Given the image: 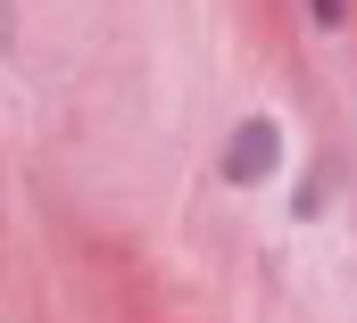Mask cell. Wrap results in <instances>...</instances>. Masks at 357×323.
<instances>
[{"instance_id": "cell-1", "label": "cell", "mask_w": 357, "mask_h": 323, "mask_svg": "<svg viewBox=\"0 0 357 323\" xmlns=\"http://www.w3.org/2000/svg\"><path fill=\"white\" fill-rule=\"evenodd\" d=\"M274 166H282V125H274V116H250V125L225 141V174H233V182H266Z\"/></svg>"}, {"instance_id": "cell-2", "label": "cell", "mask_w": 357, "mask_h": 323, "mask_svg": "<svg viewBox=\"0 0 357 323\" xmlns=\"http://www.w3.org/2000/svg\"><path fill=\"white\" fill-rule=\"evenodd\" d=\"M307 17H316L324 33H341V25H349V0H307Z\"/></svg>"}]
</instances>
